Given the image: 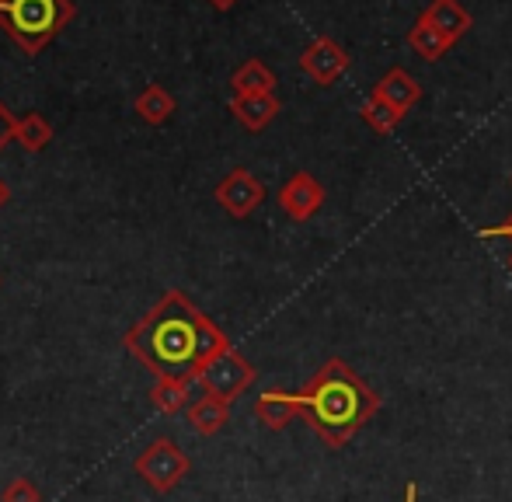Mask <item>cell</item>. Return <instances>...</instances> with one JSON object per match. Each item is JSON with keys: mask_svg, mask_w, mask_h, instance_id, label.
<instances>
[{"mask_svg": "<svg viewBox=\"0 0 512 502\" xmlns=\"http://www.w3.org/2000/svg\"><path fill=\"white\" fill-rule=\"evenodd\" d=\"M189 422L199 436H216L230 422V401L216 398V394H203L189 405Z\"/></svg>", "mask_w": 512, "mask_h": 502, "instance_id": "4fadbf2b", "label": "cell"}, {"mask_svg": "<svg viewBox=\"0 0 512 502\" xmlns=\"http://www.w3.org/2000/svg\"><path fill=\"white\" fill-rule=\"evenodd\" d=\"M405 502H418V485L415 482L405 485Z\"/></svg>", "mask_w": 512, "mask_h": 502, "instance_id": "603a6c76", "label": "cell"}, {"mask_svg": "<svg viewBox=\"0 0 512 502\" xmlns=\"http://www.w3.org/2000/svg\"><path fill=\"white\" fill-rule=\"evenodd\" d=\"M209 4H213V7H216V11H230V7H234V4H237V0H209Z\"/></svg>", "mask_w": 512, "mask_h": 502, "instance_id": "d4e9b609", "label": "cell"}, {"mask_svg": "<svg viewBox=\"0 0 512 502\" xmlns=\"http://www.w3.org/2000/svg\"><path fill=\"white\" fill-rule=\"evenodd\" d=\"M255 415L265 429L279 433V429H286L293 419H300V394L272 387V391H265L262 398L255 401Z\"/></svg>", "mask_w": 512, "mask_h": 502, "instance_id": "9c48e42d", "label": "cell"}, {"mask_svg": "<svg viewBox=\"0 0 512 502\" xmlns=\"http://www.w3.org/2000/svg\"><path fill=\"white\" fill-rule=\"evenodd\" d=\"M418 18H425L432 28H436V32H443L450 42H460L474 25L471 14H467V7L460 4V0H432V4L418 14Z\"/></svg>", "mask_w": 512, "mask_h": 502, "instance_id": "30bf717a", "label": "cell"}, {"mask_svg": "<svg viewBox=\"0 0 512 502\" xmlns=\"http://www.w3.org/2000/svg\"><path fill=\"white\" fill-rule=\"evenodd\" d=\"M230 112H234L237 123L244 129L258 133V129H265L279 116V98L276 95H234L230 98Z\"/></svg>", "mask_w": 512, "mask_h": 502, "instance_id": "7c38bea8", "label": "cell"}, {"mask_svg": "<svg viewBox=\"0 0 512 502\" xmlns=\"http://www.w3.org/2000/svg\"><path fill=\"white\" fill-rule=\"evenodd\" d=\"M324 206V185L317 182L310 171H297V175L286 178V185L279 189V210L290 220L304 224Z\"/></svg>", "mask_w": 512, "mask_h": 502, "instance_id": "ba28073f", "label": "cell"}, {"mask_svg": "<svg viewBox=\"0 0 512 502\" xmlns=\"http://www.w3.org/2000/svg\"><path fill=\"white\" fill-rule=\"evenodd\" d=\"M185 401H189V380L161 377V380H154V387H150V405L164 415L182 412Z\"/></svg>", "mask_w": 512, "mask_h": 502, "instance_id": "e0dca14e", "label": "cell"}, {"mask_svg": "<svg viewBox=\"0 0 512 502\" xmlns=\"http://www.w3.org/2000/svg\"><path fill=\"white\" fill-rule=\"evenodd\" d=\"M133 468H136V475L150 485V489L164 496V492L178 489V482L192 471V461L182 454V447H178L175 440L161 436V440H154L140 457H136Z\"/></svg>", "mask_w": 512, "mask_h": 502, "instance_id": "277c9868", "label": "cell"}, {"mask_svg": "<svg viewBox=\"0 0 512 502\" xmlns=\"http://www.w3.org/2000/svg\"><path fill=\"white\" fill-rule=\"evenodd\" d=\"M300 419L338 450L380 412V391H373L345 360H328L300 387Z\"/></svg>", "mask_w": 512, "mask_h": 502, "instance_id": "7a4b0ae2", "label": "cell"}, {"mask_svg": "<svg viewBox=\"0 0 512 502\" xmlns=\"http://www.w3.org/2000/svg\"><path fill=\"white\" fill-rule=\"evenodd\" d=\"M506 265H509V272H512V251H509V255H506Z\"/></svg>", "mask_w": 512, "mask_h": 502, "instance_id": "484cf974", "label": "cell"}, {"mask_svg": "<svg viewBox=\"0 0 512 502\" xmlns=\"http://www.w3.org/2000/svg\"><path fill=\"white\" fill-rule=\"evenodd\" d=\"M14 140L25 150H32V154H39V150L49 147V140H53V126H49L39 112H32V116L18 119V136H14Z\"/></svg>", "mask_w": 512, "mask_h": 502, "instance_id": "d6986e66", "label": "cell"}, {"mask_svg": "<svg viewBox=\"0 0 512 502\" xmlns=\"http://www.w3.org/2000/svg\"><path fill=\"white\" fill-rule=\"evenodd\" d=\"M74 18L70 0H0V28L25 53H39Z\"/></svg>", "mask_w": 512, "mask_h": 502, "instance_id": "3957f363", "label": "cell"}, {"mask_svg": "<svg viewBox=\"0 0 512 502\" xmlns=\"http://www.w3.org/2000/svg\"><path fill=\"white\" fill-rule=\"evenodd\" d=\"M265 199V185L251 175L248 168H234L220 185H216V203L230 213V217H251V213L262 206Z\"/></svg>", "mask_w": 512, "mask_h": 502, "instance_id": "8992f818", "label": "cell"}, {"mask_svg": "<svg viewBox=\"0 0 512 502\" xmlns=\"http://www.w3.org/2000/svg\"><path fill=\"white\" fill-rule=\"evenodd\" d=\"M0 502H42V492L35 489L32 478H11V482L0 489Z\"/></svg>", "mask_w": 512, "mask_h": 502, "instance_id": "ffe728a7", "label": "cell"}, {"mask_svg": "<svg viewBox=\"0 0 512 502\" xmlns=\"http://www.w3.org/2000/svg\"><path fill=\"white\" fill-rule=\"evenodd\" d=\"M408 46L415 49L422 60H429V63H436V60H443L446 53H450L457 42H450L443 32H436V28L429 25L425 18H418L415 25L408 28Z\"/></svg>", "mask_w": 512, "mask_h": 502, "instance_id": "9a60e30c", "label": "cell"}, {"mask_svg": "<svg viewBox=\"0 0 512 502\" xmlns=\"http://www.w3.org/2000/svg\"><path fill=\"white\" fill-rule=\"evenodd\" d=\"M136 112H140L150 126H161V123H168L171 112H175V98H171L161 84H147V88L136 95Z\"/></svg>", "mask_w": 512, "mask_h": 502, "instance_id": "2e32d148", "label": "cell"}, {"mask_svg": "<svg viewBox=\"0 0 512 502\" xmlns=\"http://www.w3.org/2000/svg\"><path fill=\"white\" fill-rule=\"evenodd\" d=\"M157 380H196L209 360L230 349V339L216 321H209L182 290H168L122 339Z\"/></svg>", "mask_w": 512, "mask_h": 502, "instance_id": "6da1fadb", "label": "cell"}, {"mask_svg": "<svg viewBox=\"0 0 512 502\" xmlns=\"http://www.w3.org/2000/svg\"><path fill=\"white\" fill-rule=\"evenodd\" d=\"M359 116H363V123L373 129V133H394V129L401 126V119H405V112H398L394 105H387L384 98L370 95L363 102V109H359Z\"/></svg>", "mask_w": 512, "mask_h": 502, "instance_id": "ac0fdd59", "label": "cell"}, {"mask_svg": "<svg viewBox=\"0 0 512 502\" xmlns=\"http://www.w3.org/2000/svg\"><path fill=\"white\" fill-rule=\"evenodd\" d=\"M255 377H258L255 363H248L234 346H230V349H223L216 360H209L196 380L206 387V394H216V398H223V401H234L255 384Z\"/></svg>", "mask_w": 512, "mask_h": 502, "instance_id": "5b68a950", "label": "cell"}, {"mask_svg": "<svg viewBox=\"0 0 512 502\" xmlns=\"http://www.w3.org/2000/svg\"><path fill=\"white\" fill-rule=\"evenodd\" d=\"M18 136V119L11 116V109H7L4 102H0V150L7 147V143Z\"/></svg>", "mask_w": 512, "mask_h": 502, "instance_id": "44dd1931", "label": "cell"}, {"mask_svg": "<svg viewBox=\"0 0 512 502\" xmlns=\"http://www.w3.org/2000/svg\"><path fill=\"white\" fill-rule=\"evenodd\" d=\"M300 70H304L314 84H324V88H328V84H335L338 77L349 70V53H345L331 35H317V39L304 49V56H300Z\"/></svg>", "mask_w": 512, "mask_h": 502, "instance_id": "52a82bcc", "label": "cell"}, {"mask_svg": "<svg viewBox=\"0 0 512 502\" xmlns=\"http://www.w3.org/2000/svg\"><path fill=\"white\" fill-rule=\"evenodd\" d=\"M11 203V189H7V182L0 178V206H7Z\"/></svg>", "mask_w": 512, "mask_h": 502, "instance_id": "cb8c5ba5", "label": "cell"}, {"mask_svg": "<svg viewBox=\"0 0 512 502\" xmlns=\"http://www.w3.org/2000/svg\"><path fill=\"white\" fill-rule=\"evenodd\" d=\"M234 95H276V74L262 60H248L230 77Z\"/></svg>", "mask_w": 512, "mask_h": 502, "instance_id": "5bb4252c", "label": "cell"}, {"mask_svg": "<svg viewBox=\"0 0 512 502\" xmlns=\"http://www.w3.org/2000/svg\"><path fill=\"white\" fill-rule=\"evenodd\" d=\"M373 95L384 98L387 105H394V109L405 112V116H408L411 105H415L418 98H422V84H418L405 67H391V70H387V74L377 81Z\"/></svg>", "mask_w": 512, "mask_h": 502, "instance_id": "8fae6325", "label": "cell"}, {"mask_svg": "<svg viewBox=\"0 0 512 502\" xmlns=\"http://www.w3.org/2000/svg\"><path fill=\"white\" fill-rule=\"evenodd\" d=\"M478 238H485V241H492V238H509V241H512V217L506 220V224H499V227H485V231H478Z\"/></svg>", "mask_w": 512, "mask_h": 502, "instance_id": "7402d4cb", "label": "cell"}]
</instances>
